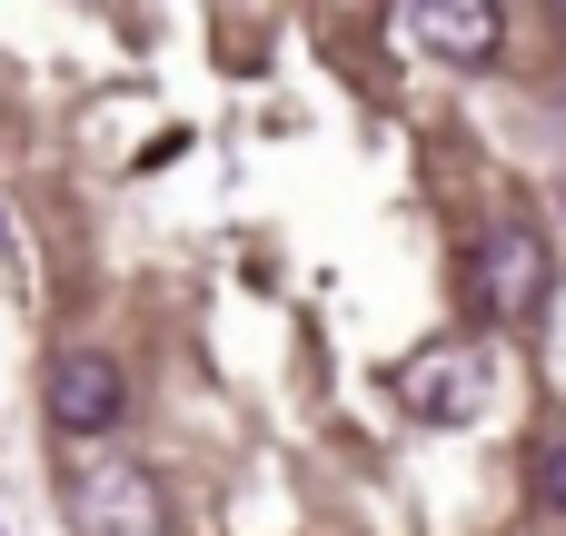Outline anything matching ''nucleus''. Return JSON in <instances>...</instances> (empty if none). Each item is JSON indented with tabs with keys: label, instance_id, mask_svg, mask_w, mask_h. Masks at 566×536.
Here are the masks:
<instances>
[{
	"label": "nucleus",
	"instance_id": "nucleus-1",
	"mask_svg": "<svg viewBox=\"0 0 566 536\" xmlns=\"http://www.w3.org/2000/svg\"><path fill=\"white\" fill-rule=\"evenodd\" d=\"M70 517H80V536H169V497L139 458H80L70 467Z\"/></svg>",
	"mask_w": 566,
	"mask_h": 536
},
{
	"label": "nucleus",
	"instance_id": "nucleus-2",
	"mask_svg": "<svg viewBox=\"0 0 566 536\" xmlns=\"http://www.w3.org/2000/svg\"><path fill=\"white\" fill-rule=\"evenodd\" d=\"M478 288H488V308L497 318H537L547 308V288H557V259H547V239L527 229V219H488V239H478Z\"/></svg>",
	"mask_w": 566,
	"mask_h": 536
},
{
	"label": "nucleus",
	"instance_id": "nucleus-3",
	"mask_svg": "<svg viewBox=\"0 0 566 536\" xmlns=\"http://www.w3.org/2000/svg\"><path fill=\"white\" fill-rule=\"evenodd\" d=\"M119 408H129V388H119V368H109L99 348H70V358L50 368V428H60V438H109Z\"/></svg>",
	"mask_w": 566,
	"mask_h": 536
},
{
	"label": "nucleus",
	"instance_id": "nucleus-4",
	"mask_svg": "<svg viewBox=\"0 0 566 536\" xmlns=\"http://www.w3.org/2000/svg\"><path fill=\"white\" fill-rule=\"evenodd\" d=\"M408 30H418L438 60L478 70V60L497 50V0H418V10H408Z\"/></svg>",
	"mask_w": 566,
	"mask_h": 536
},
{
	"label": "nucleus",
	"instance_id": "nucleus-5",
	"mask_svg": "<svg viewBox=\"0 0 566 536\" xmlns=\"http://www.w3.org/2000/svg\"><path fill=\"white\" fill-rule=\"evenodd\" d=\"M408 408H418V418H468V408H478V348H458V338L418 348V368H408Z\"/></svg>",
	"mask_w": 566,
	"mask_h": 536
},
{
	"label": "nucleus",
	"instance_id": "nucleus-6",
	"mask_svg": "<svg viewBox=\"0 0 566 536\" xmlns=\"http://www.w3.org/2000/svg\"><path fill=\"white\" fill-rule=\"evenodd\" d=\"M537 507H557V517H566V438L537 458Z\"/></svg>",
	"mask_w": 566,
	"mask_h": 536
},
{
	"label": "nucleus",
	"instance_id": "nucleus-7",
	"mask_svg": "<svg viewBox=\"0 0 566 536\" xmlns=\"http://www.w3.org/2000/svg\"><path fill=\"white\" fill-rule=\"evenodd\" d=\"M0 249H10V229H0Z\"/></svg>",
	"mask_w": 566,
	"mask_h": 536
},
{
	"label": "nucleus",
	"instance_id": "nucleus-8",
	"mask_svg": "<svg viewBox=\"0 0 566 536\" xmlns=\"http://www.w3.org/2000/svg\"><path fill=\"white\" fill-rule=\"evenodd\" d=\"M557 20H566V0H557Z\"/></svg>",
	"mask_w": 566,
	"mask_h": 536
}]
</instances>
